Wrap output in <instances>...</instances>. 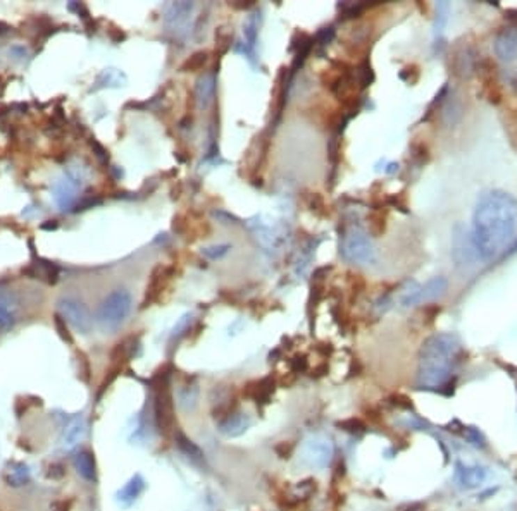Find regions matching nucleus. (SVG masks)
<instances>
[{
	"label": "nucleus",
	"instance_id": "f257e3e1",
	"mask_svg": "<svg viewBox=\"0 0 517 511\" xmlns=\"http://www.w3.org/2000/svg\"><path fill=\"white\" fill-rule=\"evenodd\" d=\"M472 239L481 260H495L517 234V200L502 190L484 193L472 216Z\"/></svg>",
	"mask_w": 517,
	"mask_h": 511
},
{
	"label": "nucleus",
	"instance_id": "f03ea898",
	"mask_svg": "<svg viewBox=\"0 0 517 511\" xmlns=\"http://www.w3.org/2000/svg\"><path fill=\"white\" fill-rule=\"evenodd\" d=\"M462 353V344L455 334H435L422 343L417 368V387L442 391L452 382L455 365Z\"/></svg>",
	"mask_w": 517,
	"mask_h": 511
},
{
	"label": "nucleus",
	"instance_id": "7ed1b4c3",
	"mask_svg": "<svg viewBox=\"0 0 517 511\" xmlns=\"http://www.w3.org/2000/svg\"><path fill=\"white\" fill-rule=\"evenodd\" d=\"M133 308L132 295L125 289H116L104 298L97 310V324L104 332H114L121 327L129 317Z\"/></svg>",
	"mask_w": 517,
	"mask_h": 511
},
{
	"label": "nucleus",
	"instance_id": "20e7f679",
	"mask_svg": "<svg viewBox=\"0 0 517 511\" xmlns=\"http://www.w3.org/2000/svg\"><path fill=\"white\" fill-rule=\"evenodd\" d=\"M343 259L352 263H372L376 260L374 245H372L371 236L359 226H352L347 229L342 236V245H340Z\"/></svg>",
	"mask_w": 517,
	"mask_h": 511
},
{
	"label": "nucleus",
	"instance_id": "39448f33",
	"mask_svg": "<svg viewBox=\"0 0 517 511\" xmlns=\"http://www.w3.org/2000/svg\"><path fill=\"white\" fill-rule=\"evenodd\" d=\"M333 456H335V444L324 434H314L307 437L302 446V460L310 469H326L330 467Z\"/></svg>",
	"mask_w": 517,
	"mask_h": 511
},
{
	"label": "nucleus",
	"instance_id": "423d86ee",
	"mask_svg": "<svg viewBox=\"0 0 517 511\" xmlns=\"http://www.w3.org/2000/svg\"><path fill=\"white\" fill-rule=\"evenodd\" d=\"M152 407H154V412L152 413H154V422L157 425V429L162 434L171 432L173 423H175V412H173L171 391H169V384L166 379L161 380L155 386Z\"/></svg>",
	"mask_w": 517,
	"mask_h": 511
},
{
	"label": "nucleus",
	"instance_id": "0eeeda50",
	"mask_svg": "<svg viewBox=\"0 0 517 511\" xmlns=\"http://www.w3.org/2000/svg\"><path fill=\"white\" fill-rule=\"evenodd\" d=\"M85 183V172L79 168H70L67 172L54 184V200L63 210L71 209L78 198V190Z\"/></svg>",
	"mask_w": 517,
	"mask_h": 511
},
{
	"label": "nucleus",
	"instance_id": "6e6552de",
	"mask_svg": "<svg viewBox=\"0 0 517 511\" xmlns=\"http://www.w3.org/2000/svg\"><path fill=\"white\" fill-rule=\"evenodd\" d=\"M57 314L66 321V324L73 325L76 331L83 332V334H88L93 325L92 315H90L85 303L71 298V296H64L57 302Z\"/></svg>",
	"mask_w": 517,
	"mask_h": 511
},
{
	"label": "nucleus",
	"instance_id": "1a4fd4ad",
	"mask_svg": "<svg viewBox=\"0 0 517 511\" xmlns=\"http://www.w3.org/2000/svg\"><path fill=\"white\" fill-rule=\"evenodd\" d=\"M452 257L457 267H471L481 259L478 248L475 245L472 234L464 226H455L454 238H452Z\"/></svg>",
	"mask_w": 517,
	"mask_h": 511
},
{
	"label": "nucleus",
	"instance_id": "9d476101",
	"mask_svg": "<svg viewBox=\"0 0 517 511\" xmlns=\"http://www.w3.org/2000/svg\"><path fill=\"white\" fill-rule=\"evenodd\" d=\"M448 281L445 277H433L426 282L424 286L414 284V289L407 291L402 298V307H415L422 305V303L435 302V300L442 298L447 293Z\"/></svg>",
	"mask_w": 517,
	"mask_h": 511
},
{
	"label": "nucleus",
	"instance_id": "9b49d317",
	"mask_svg": "<svg viewBox=\"0 0 517 511\" xmlns=\"http://www.w3.org/2000/svg\"><path fill=\"white\" fill-rule=\"evenodd\" d=\"M195 9L191 2H173L166 7L164 21L176 35H186L190 31V17Z\"/></svg>",
	"mask_w": 517,
	"mask_h": 511
},
{
	"label": "nucleus",
	"instance_id": "f8f14e48",
	"mask_svg": "<svg viewBox=\"0 0 517 511\" xmlns=\"http://www.w3.org/2000/svg\"><path fill=\"white\" fill-rule=\"evenodd\" d=\"M488 472L484 467L481 465H468V463L457 462L455 463V482L459 487L471 491V489H478L484 480H486Z\"/></svg>",
	"mask_w": 517,
	"mask_h": 511
},
{
	"label": "nucleus",
	"instance_id": "ddd939ff",
	"mask_svg": "<svg viewBox=\"0 0 517 511\" xmlns=\"http://www.w3.org/2000/svg\"><path fill=\"white\" fill-rule=\"evenodd\" d=\"M86 436V420L81 413L71 416L64 425L63 434H61V446L66 451H73L83 443Z\"/></svg>",
	"mask_w": 517,
	"mask_h": 511
},
{
	"label": "nucleus",
	"instance_id": "4468645a",
	"mask_svg": "<svg viewBox=\"0 0 517 511\" xmlns=\"http://www.w3.org/2000/svg\"><path fill=\"white\" fill-rule=\"evenodd\" d=\"M252 427V419L244 412H230L228 415H224L219 422L218 429L224 437H240L247 432Z\"/></svg>",
	"mask_w": 517,
	"mask_h": 511
},
{
	"label": "nucleus",
	"instance_id": "2eb2a0df",
	"mask_svg": "<svg viewBox=\"0 0 517 511\" xmlns=\"http://www.w3.org/2000/svg\"><path fill=\"white\" fill-rule=\"evenodd\" d=\"M145 491V478L140 473H135L118 492H116V503L121 508H129L132 505H135L136 499L142 496V492Z\"/></svg>",
	"mask_w": 517,
	"mask_h": 511
},
{
	"label": "nucleus",
	"instance_id": "dca6fc26",
	"mask_svg": "<svg viewBox=\"0 0 517 511\" xmlns=\"http://www.w3.org/2000/svg\"><path fill=\"white\" fill-rule=\"evenodd\" d=\"M495 54L498 59L512 63L517 59V30H502L495 38Z\"/></svg>",
	"mask_w": 517,
	"mask_h": 511
},
{
	"label": "nucleus",
	"instance_id": "f3484780",
	"mask_svg": "<svg viewBox=\"0 0 517 511\" xmlns=\"http://www.w3.org/2000/svg\"><path fill=\"white\" fill-rule=\"evenodd\" d=\"M216 72H205L200 76L195 85V100H197L198 107L207 108L212 104L216 95Z\"/></svg>",
	"mask_w": 517,
	"mask_h": 511
},
{
	"label": "nucleus",
	"instance_id": "a211bd4d",
	"mask_svg": "<svg viewBox=\"0 0 517 511\" xmlns=\"http://www.w3.org/2000/svg\"><path fill=\"white\" fill-rule=\"evenodd\" d=\"M260 16L259 14H250L247 21L244 23V54L254 63L255 59V47H257V35H259Z\"/></svg>",
	"mask_w": 517,
	"mask_h": 511
},
{
	"label": "nucleus",
	"instance_id": "6ab92c4d",
	"mask_svg": "<svg viewBox=\"0 0 517 511\" xmlns=\"http://www.w3.org/2000/svg\"><path fill=\"white\" fill-rule=\"evenodd\" d=\"M3 478L10 487H23V485L30 484L31 470L23 462H10L3 470Z\"/></svg>",
	"mask_w": 517,
	"mask_h": 511
},
{
	"label": "nucleus",
	"instance_id": "aec40b11",
	"mask_svg": "<svg viewBox=\"0 0 517 511\" xmlns=\"http://www.w3.org/2000/svg\"><path fill=\"white\" fill-rule=\"evenodd\" d=\"M73 465L78 472V476L88 482H95L97 480V463L95 458L90 451L83 449V451L74 453L73 458Z\"/></svg>",
	"mask_w": 517,
	"mask_h": 511
},
{
	"label": "nucleus",
	"instance_id": "412c9836",
	"mask_svg": "<svg viewBox=\"0 0 517 511\" xmlns=\"http://www.w3.org/2000/svg\"><path fill=\"white\" fill-rule=\"evenodd\" d=\"M175 444L176 448H178V451L182 453L186 460H190L191 463H195V465H202V463L205 462L202 449L198 448L193 441L188 439L182 430H175Z\"/></svg>",
	"mask_w": 517,
	"mask_h": 511
},
{
	"label": "nucleus",
	"instance_id": "4be33fe9",
	"mask_svg": "<svg viewBox=\"0 0 517 511\" xmlns=\"http://www.w3.org/2000/svg\"><path fill=\"white\" fill-rule=\"evenodd\" d=\"M169 275H171V269H166V267H162V266L155 267V270L152 273L150 284H148V288H147L145 305H147V303L155 302V300L159 298V293H161L162 289L166 288L168 281L171 279Z\"/></svg>",
	"mask_w": 517,
	"mask_h": 511
},
{
	"label": "nucleus",
	"instance_id": "5701e85b",
	"mask_svg": "<svg viewBox=\"0 0 517 511\" xmlns=\"http://www.w3.org/2000/svg\"><path fill=\"white\" fill-rule=\"evenodd\" d=\"M476 69V54L472 49H462L455 56V74L461 78H471Z\"/></svg>",
	"mask_w": 517,
	"mask_h": 511
},
{
	"label": "nucleus",
	"instance_id": "b1692460",
	"mask_svg": "<svg viewBox=\"0 0 517 511\" xmlns=\"http://www.w3.org/2000/svg\"><path fill=\"white\" fill-rule=\"evenodd\" d=\"M125 83L126 76L122 74L121 71H118V69H106V71L99 76V79H97L95 90L106 88V86H114V88H118V86H122Z\"/></svg>",
	"mask_w": 517,
	"mask_h": 511
},
{
	"label": "nucleus",
	"instance_id": "393cba45",
	"mask_svg": "<svg viewBox=\"0 0 517 511\" xmlns=\"http://www.w3.org/2000/svg\"><path fill=\"white\" fill-rule=\"evenodd\" d=\"M448 13H450V3L438 2L436 3V17H435V38H440L443 35L445 26L448 21Z\"/></svg>",
	"mask_w": 517,
	"mask_h": 511
},
{
	"label": "nucleus",
	"instance_id": "a878e982",
	"mask_svg": "<svg viewBox=\"0 0 517 511\" xmlns=\"http://www.w3.org/2000/svg\"><path fill=\"white\" fill-rule=\"evenodd\" d=\"M16 322V314L10 303L0 295V329H9Z\"/></svg>",
	"mask_w": 517,
	"mask_h": 511
},
{
	"label": "nucleus",
	"instance_id": "bb28decb",
	"mask_svg": "<svg viewBox=\"0 0 517 511\" xmlns=\"http://www.w3.org/2000/svg\"><path fill=\"white\" fill-rule=\"evenodd\" d=\"M273 380L271 379H262L259 380V382H255V389L250 391V396L254 398L255 401H262V403H267V400H269V394L273 393Z\"/></svg>",
	"mask_w": 517,
	"mask_h": 511
},
{
	"label": "nucleus",
	"instance_id": "cd10ccee",
	"mask_svg": "<svg viewBox=\"0 0 517 511\" xmlns=\"http://www.w3.org/2000/svg\"><path fill=\"white\" fill-rule=\"evenodd\" d=\"M191 324H193V314H185L183 315L182 318H180L178 322H176V325L173 327L171 331V343L173 341H178L180 338H183V336L186 334L188 331H190Z\"/></svg>",
	"mask_w": 517,
	"mask_h": 511
},
{
	"label": "nucleus",
	"instance_id": "c85d7f7f",
	"mask_svg": "<svg viewBox=\"0 0 517 511\" xmlns=\"http://www.w3.org/2000/svg\"><path fill=\"white\" fill-rule=\"evenodd\" d=\"M198 389L195 386H185L180 391V405L185 409H193L197 405Z\"/></svg>",
	"mask_w": 517,
	"mask_h": 511
},
{
	"label": "nucleus",
	"instance_id": "c756f323",
	"mask_svg": "<svg viewBox=\"0 0 517 511\" xmlns=\"http://www.w3.org/2000/svg\"><path fill=\"white\" fill-rule=\"evenodd\" d=\"M464 436L466 439H468L472 446H476V448H484V446H486L483 434H481L479 429H476V427H466Z\"/></svg>",
	"mask_w": 517,
	"mask_h": 511
},
{
	"label": "nucleus",
	"instance_id": "7c9ffc66",
	"mask_svg": "<svg viewBox=\"0 0 517 511\" xmlns=\"http://www.w3.org/2000/svg\"><path fill=\"white\" fill-rule=\"evenodd\" d=\"M228 252H230V245H218V246H211V248H204L202 250V255L207 257V259H211V260H218V259H223Z\"/></svg>",
	"mask_w": 517,
	"mask_h": 511
},
{
	"label": "nucleus",
	"instance_id": "2f4dec72",
	"mask_svg": "<svg viewBox=\"0 0 517 511\" xmlns=\"http://www.w3.org/2000/svg\"><path fill=\"white\" fill-rule=\"evenodd\" d=\"M205 63H207V54L198 52V54H195L193 57H190V60H188L185 66H183V69H190V71H195V69L204 66Z\"/></svg>",
	"mask_w": 517,
	"mask_h": 511
},
{
	"label": "nucleus",
	"instance_id": "473e14b6",
	"mask_svg": "<svg viewBox=\"0 0 517 511\" xmlns=\"http://www.w3.org/2000/svg\"><path fill=\"white\" fill-rule=\"evenodd\" d=\"M56 327L57 331H59L61 338H63L64 341H67V343H73V338H71L70 331H67V325H66V321H64L63 317H61L59 314L56 315Z\"/></svg>",
	"mask_w": 517,
	"mask_h": 511
},
{
	"label": "nucleus",
	"instance_id": "72a5a7b5",
	"mask_svg": "<svg viewBox=\"0 0 517 511\" xmlns=\"http://www.w3.org/2000/svg\"><path fill=\"white\" fill-rule=\"evenodd\" d=\"M340 427H343V430H349V432H363L364 430V423L356 419L345 420V422L340 423Z\"/></svg>",
	"mask_w": 517,
	"mask_h": 511
},
{
	"label": "nucleus",
	"instance_id": "f704fd0d",
	"mask_svg": "<svg viewBox=\"0 0 517 511\" xmlns=\"http://www.w3.org/2000/svg\"><path fill=\"white\" fill-rule=\"evenodd\" d=\"M6 31H7V26H6V24H2V23H0V35H2V33H6Z\"/></svg>",
	"mask_w": 517,
	"mask_h": 511
}]
</instances>
